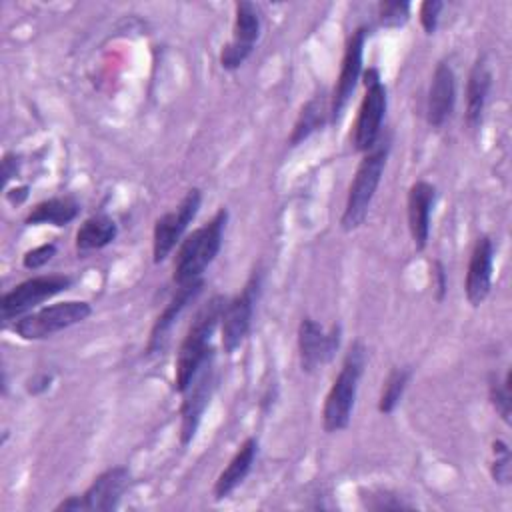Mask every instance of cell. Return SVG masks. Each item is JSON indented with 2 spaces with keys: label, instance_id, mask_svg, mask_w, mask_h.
Listing matches in <instances>:
<instances>
[{
  "label": "cell",
  "instance_id": "24",
  "mask_svg": "<svg viewBox=\"0 0 512 512\" xmlns=\"http://www.w3.org/2000/svg\"><path fill=\"white\" fill-rule=\"evenodd\" d=\"M412 378V368L410 366H394L390 368V372L386 374L384 382H382V390H380V398H378V412L388 416L396 410V406L400 404L406 386Z\"/></svg>",
  "mask_w": 512,
  "mask_h": 512
},
{
  "label": "cell",
  "instance_id": "25",
  "mask_svg": "<svg viewBox=\"0 0 512 512\" xmlns=\"http://www.w3.org/2000/svg\"><path fill=\"white\" fill-rule=\"evenodd\" d=\"M358 498L362 508L374 510V512H384V510H410L414 508L412 502L404 500L398 492L390 488H380V486H368L358 490Z\"/></svg>",
  "mask_w": 512,
  "mask_h": 512
},
{
  "label": "cell",
  "instance_id": "16",
  "mask_svg": "<svg viewBox=\"0 0 512 512\" xmlns=\"http://www.w3.org/2000/svg\"><path fill=\"white\" fill-rule=\"evenodd\" d=\"M456 106V74L450 62L440 60L432 72L428 100H426V122L432 128H442L452 116Z\"/></svg>",
  "mask_w": 512,
  "mask_h": 512
},
{
  "label": "cell",
  "instance_id": "9",
  "mask_svg": "<svg viewBox=\"0 0 512 512\" xmlns=\"http://www.w3.org/2000/svg\"><path fill=\"white\" fill-rule=\"evenodd\" d=\"M200 204H202L200 188H190L174 210L156 218L154 230H152L154 264L164 262L172 254V250L182 242L188 226L192 224V220L200 210Z\"/></svg>",
  "mask_w": 512,
  "mask_h": 512
},
{
  "label": "cell",
  "instance_id": "35",
  "mask_svg": "<svg viewBox=\"0 0 512 512\" xmlns=\"http://www.w3.org/2000/svg\"><path fill=\"white\" fill-rule=\"evenodd\" d=\"M56 510H84V504H82V496H68L66 500H62Z\"/></svg>",
  "mask_w": 512,
  "mask_h": 512
},
{
  "label": "cell",
  "instance_id": "22",
  "mask_svg": "<svg viewBox=\"0 0 512 512\" xmlns=\"http://www.w3.org/2000/svg\"><path fill=\"white\" fill-rule=\"evenodd\" d=\"M118 236V224L112 216L100 212L86 218L76 232V250L80 254L106 248Z\"/></svg>",
  "mask_w": 512,
  "mask_h": 512
},
{
  "label": "cell",
  "instance_id": "28",
  "mask_svg": "<svg viewBox=\"0 0 512 512\" xmlns=\"http://www.w3.org/2000/svg\"><path fill=\"white\" fill-rule=\"evenodd\" d=\"M410 2L382 0L378 2V24L384 28H400L410 18Z\"/></svg>",
  "mask_w": 512,
  "mask_h": 512
},
{
  "label": "cell",
  "instance_id": "11",
  "mask_svg": "<svg viewBox=\"0 0 512 512\" xmlns=\"http://www.w3.org/2000/svg\"><path fill=\"white\" fill-rule=\"evenodd\" d=\"M214 358H216V354H212L202 364V368L198 370V374L194 376L190 386L182 392L184 394V400L180 406V444L182 446H188L194 440L200 420H202V416L212 400V394L218 386Z\"/></svg>",
  "mask_w": 512,
  "mask_h": 512
},
{
  "label": "cell",
  "instance_id": "21",
  "mask_svg": "<svg viewBox=\"0 0 512 512\" xmlns=\"http://www.w3.org/2000/svg\"><path fill=\"white\" fill-rule=\"evenodd\" d=\"M80 214V204L74 196H52L46 198L30 208V212L24 218V224L38 226V224H50V226H66Z\"/></svg>",
  "mask_w": 512,
  "mask_h": 512
},
{
  "label": "cell",
  "instance_id": "30",
  "mask_svg": "<svg viewBox=\"0 0 512 512\" xmlns=\"http://www.w3.org/2000/svg\"><path fill=\"white\" fill-rule=\"evenodd\" d=\"M442 10H444V2H440V0H424V2L420 4L418 18H420L422 30H424L428 36L436 32Z\"/></svg>",
  "mask_w": 512,
  "mask_h": 512
},
{
  "label": "cell",
  "instance_id": "34",
  "mask_svg": "<svg viewBox=\"0 0 512 512\" xmlns=\"http://www.w3.org/2000/svg\"><path fill=\"white\" fill-rule=\"evenodd\" d=\"M28 186H18V188H12L10 192H6V198L12 202V204H22L26 198H28Z\"/></svg>",
  "mask_w": 512,
  "mask_h": 512
},
{
  "label": "cell",
  "instance_id": "3",
  "mask_svg": "<svg viewBox=\"0 0 512 512\" xmlns=\"http://www.w3.org/2000/svg\"><path fill=\"white\" fill-rule=\"evenodd\" d=\"M364 368H366V348L360 340H354L342 358V366L336 378L332 380V386L322 406V428L328 434L348 428L354 406H356V396H358Z\"/></svg>",
  "mask_w": 512,
  "mask_h": 512
},
{
  "label": "cell",
  "instance_id": "8",
  "mask_svg": "<svg viewBox=\"0 0 512 512\" xmlns=\"http://www.w3.org/2000/svg\"><path fill=\"white\" fill-rule=\"evenodd\" d=\"M262 278L264 274L260 266L254 268L244 288L236 296L228 298L224 304L220 324H222V348L226 354H234L250 332L254 308L262 290Z\"/></svg>",
  "mask_w": 512,
  "mask_h": 512
},
{
  "label": "cell",
  "instance_id": "19",
  "mask_svg": "<svg viewBox=\"0 0 512 512\" xmlns=\"http://www.w3.org/2000/svg\"><path fill=\"white\" fill-rule=\"evenodd\" d=\"M490 88H492V72H490L488 60H486V56H478L474 60V64L468 72V80H466L464 122H466L468 130H472V132H476L482 126Z\"/></svg>",
  "mask_w": 512,
  "mask_h": 512
},
{
  "label": "cell",
  "instance_id": "33",
  "mask_svg": "<svg viewBox=\"0 0 512 512\" xmlns=\"http://www.w3.org/2000/svg\"><path fill=\"white\" fill-rule=\"evenodd\" d=\"M18 168H20V156H16V152L4 154V158H2V180H4V184H6L12 176H16Z\"/></svg>",
  "mask_w": 512,
  "mask_h": 512
},
{
  "label": "cell",
  "instance_id": "10",
  "mask_svg": "<svg viewBox=\"0 0 512 512\" xmlns=\"http://www.w3.org/2000/svg\"><path fill=\"white\" fill-rule=\"evenodd\" d=\"M262 18L256 4L240 0L234 4V24L232 38L220 50V66L228 72L238 70L254 52V46L260 38Z\"/></svg>",
  "mask_w": 512,
  "mask_h": 512
},
{
  "label": "cell",
  "instance_id": "12",
  "mask_svg": "<svg viewBox=\"0 0 512 512\" xmlns=\"http://www.w3.org/2000/svg\"><path fill=\"white\" fill-rule=\"evenodd\" d=\"M340 338V324H332L328 330H324L320 322L304 316L298 324V358L302 372L314 374L320 366L332 362L340 348Z\"/></svg>",
  "mask_w": 512,
  "mask_h": 512
},
{
  "label": "cell",
  "instance_id": "13",
  "mask_svg": "<svg viewBox=\"0 0 512 512\" xmlns=\"http://www.w3.org/2000/svg\"><path fill=\"white\" fill-rule=\"evenodd\" d=\"M366 36H368V28L358 26L346 40L340 74L336 78V86H334V92L330 98V124H336L342 118V114L358 86V80L362 76V58H364Z\"/></svg>",
  "mask_w": 512,
  "mask_h": 512
},
{
  "label": "cell",
  "instance_id": "17",
  "mask_svg": "<svg viewBox=\"0 0 512 512\" xmlns=\"http://www.w3.org/2000/svg\"><path fill=\"white\" fill-rule=\"evenodd\" d=\"M128 482H130V472L126 466H112L100 472L92 480V484L84 490V494H80L84 510H92V512L116 510L122 500V494L128 488Z\"/></svg>",
  "mask_w": 512,
  "mask_h": 512
},
{
  "label": "cell",
  "instance_id": "26",
  "mask_svg": "<svg viewBox=\"0 0 512 512\" xmlns=\"http://www.w3.org/2000/svg\"><path fill=\"white\" fill-rule=\"evenodd\" d=\"M488 398L496 414L504 424H510L512 414V376L510 370L504 372L502 378H498L496 372H490L488 376Z\"/></svg>",
  "mask_w": 512,
  "mask_h": 512
},
{
  "label": "cell",
  "instance_id": "6",
  "mask_svg": "<svg viewBox=\"0 0 512 512\" xmlns=\"http://www.w3.org/2000/svg\"><path fill=\"white\" fill-rule=\"evenodd\" d=\"M74 284V278L68 274H38L22 280L12 290L2 294L0 300V318L2 324L10 320H18L26 316L30 310L40 306L42 302L54 298L60 292H66Z\"/></svg>",
  "mask_w": 512,
  "mask_h": 512
},
{
  "label": "cell",
  "instance_id": "14",
  "mask_svg": "<svg viewBox=\"0 0 512 512\" xmlns=\"http://www.w3.org/2000/svg\"><path fill=\"white\" fill-rule=\"evenodd\" d=\"M492 270H494V242L488 234L476 238L464 280V294L472 308H478L490 294L492 288Z\"/></svg>",
  "mask_w": 512,
  "mask_h": 512
},
{
  "label": "cell",
  "instance_id": "29",
  "mask_svg": "<svg viewBox=\"0 0 512 512\" xmlns=\"http://www.w3.org/2000/svg\"><path fill=\"white\" fill-rule=\"evenodd\" d=\"M56 252H58V248H56L54 242H44V244H40V246H36L32 250L24 252L22 266L26 270H40L42 266H46L56 256Z\"/></svg>",
  "mask_w": 512,
  "mask_h": 512
},
{
  "label": "cell",
  "instance_id": "5",
  "mask_svg": "<svg viewBox=\"0 0 512 512\" xmlns=\"http://www.w3.org/2000/svg\"><path fill=\"white\" fill-rule=\"evenodd\" d=\"M388 108L386 86L380 78L378 68H368L364 72V96L358 106V114L352 126V146L356 152L364 154L382 136V124Z\"/></svg>",
  "mask_w": 512,
  "mask_h": 512
},
{
  "label": "cell",
  "instance_id": "20",
  "mask_svg": "<svg viewBox=\"0 0 512 512\" xmlns=\"http://www.w3.org/2000/svg\"><path fill=\"white\" fill-rule=\"evenodd\" d=\"M258 456V438L256 436H248L240 448L234 452V456L230 458V462L226 464V468L218 474L212 494L216 500H224L228 498L250 474L254 462Z\"/></svg>",
  "mask_w": 512,
  "mask_h": 512
},
{
  "label": "cell",
  "instance_id": "4",
  "mask_svg": "<svg viewBox=\"0 0 512 512\" xmlns=\"http://www.w3.org/2000/svg\"><path fill=\"white\" fill-rule=\"evenodd\" d=\"M388 154H390V134L386 136L382 134L374 144V148L362 154V160L348 186L346 204L340 218V226L344 232H354L364 224L370 204L374 200V194L380 186Z\"/></svg>",
  "mask_w": 512,
  "mask_h": 512
},
{
  "label": "cell",
  "instance_id": "27",
  "mask_svg": "<svg viewBox=\"0 0 512 512\" xmlns=\"http://www.w3.org/2000/svg\"><path fill=\"white\" fill-rule=\"evenodd\" d=\"M490 474L496 484H510L512 478V458H510V448L504 440H494L492 442V462H490Z\"/></svg>",
  "mask_w": 512,
  "mask_h": 512
},
{
  "label": "cell",
  "instance_id": "7",
  "mask_svg": "<svg viewBox=\"0 0 512 512\" xmlns=\"http://www.w3.org/2000/svg\"><path fill=\"white\" fill-rule=\"evenodd\" d=\"M92 314V306L84 300H64L50 306H42L26 316L18 318L12 330L22 340H44L74 324L84 322Z\"/></svg>",
  "mask_w": 512,
  "mask_h": 512
},
{
  "label": "cell",
  "instance_id": "32",
  "mask_svg": "<svg viewBox=\"0 0 512 512\" xmlns=\"http://www.w3.org/2000/svg\"><path fill=\"white\" fill-rule=\"evenodd\" d=\"M52 380H54V376L50 372H38L26 382V392L32 396H40L52 386Z\"/></svg>",
  "mask_w": 512,
  "mask_h": 512
},
{
  "label": "cell",
  "instance_id": "1",
  "mask_svg": "<svg viewBox=\"0 0 512 512\" xmlns=\"http://www.w3.org/2000/svg\"><path fill=\"white\" fill-rule=\"evenodd\" d=\"M228 298L222 294H214L194 316L186 336L180 342L178 354H176V364H174V390L184 392L202 364L214 354L212 346V334L216 332L220 320H222V310Z\"/></svg>",
  "mask_w": 512,
  "mask_h": 512
},
{
  "label": "cell",
  "instance_id": "23",
  "mask_svg": "<svg viewBox=\"0 0 512 512\" xmlns=\"http://www.w3.org/2000/svg\"><path fill=\"white\" fill-rule=\"evenodd\" d=\"M328 116L330 120V104L324 106L322 98L320 96H314L310 98L302 108H300V114L294 122V128H292V134L288 138L290 146H298L300 142H304L312 132H316L322 124H324V118Z\"/></svg>",
  "mask_w": 512,
  "mask_h": 512
},
{
  "label": "cell",
  "instance_id": "31",
  "mask_svg": "<svg viewBox=\"0 0 512 512\" xmlns=\"http://www.w3.org/2000/svg\"><path fill=\"white\" fill-rule=\"evenodd\" d=\"M432 284H434V294L436 300L442 302L448 292V272L440 260L432 262Z\"/></svg>",
  "mask_w": 512,
  "mask_h": 512
},
{
  "label": "cell",
  "instance_id": "2",
  "mask_svg": "<svg viewBox=\"0 0 512 512\" xmlns=\"http://www.w3.org/2000/svg\"><path fill=\"white\" fill-rule=\"evenodd\" d=\"M228 224V208H218L216 214L202 226L188 232L178 244L172 268L176 286L190 284L202 278L206 268L214 262L222 248L224 230Z\"/></svg>",
  "mask_w": 512,
  "mask_h": 512
},
{
  "label": "cell",
  "instance_id": "18",
  "mask_svg": "<svg viewBox=\"0 0 512 512\" xmlns=\"http://www.w3.org/2000/svg\"><path fill=\"white\" fill-rule=\"evenodd\" d=\"M202 288H204V278H200L196 282H190V284H180L176 288L170 302L164 306V310L158 314V318L152 324L150 340H148V352L150 354L164 350V346L168 342V334H170L176 318L182 314V310L192 300H196V296L202 292Z\"/></svg>",
  "mask_w": 512,
  "mask_h": 512
},
{
  "label": "cell",
  "instance_id": "15",
  "mask_svg": "<svg viewBox=\"0 0 512 512\" xmlns=\"http://www.w3.org/2000/svg\"><path fill=\"white\" fill-rule=\"evenodd\" d=\"M436 204V186L428 180H416L406 194V220L412 244L424 250L430 238V218Z\"/></svg>",
  "mask_w": 512,
  "mask_h": 512
}]
</instances>
